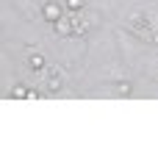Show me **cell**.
I'll list each match as a JSON object with an SVG mask.
<instances>
[{"label": "cell", "mask_w": 158, "mask_h": 158, "mask_svg": "<svg viewBox=\"0 0 158 158\" xmlns=\"http://www.w3.org/2000/svg\"><path fill=\"white\" fill-rule=\"evenodd\" d=\"M47 89H50V92H58V89H61V78H58L56 72L50 75V81H47Z\"/></svg>", "instance_id": "277c9868"}, {"label": "cell", "mask_w": 158, "mask_h": 158, "mask_svg": "<svg viewBox=\"0 0 158 158\" xmlns=\"http://www.w3.org/2000/svg\"><path fill=\"white\" fill-rule=\"evenodd\" d=\"M28 64H31V69H42V67H44V56H39V53H36V56H31V58H28Z\"/></svg>", "instance_id": "3957f363"}, {"label": "cell", "mask_w": 158, "mask_h": 158, "mask_svg": "<svg viewBox=\"0 0 158 158\" xmlns=\"http://www.w3.org/2000/svg\"><path fill=\"white\" fill-rule=\"evenodd\" d=\"M42 17H44L47 22H53V25H56V22L64 17V8H61L56 0H50V3H44V8H42Z\"/></svg>", "instance_id": "6da1fadb"}, {"label": "cell", "mask_w": 158, "mask_h": 158, "mask_svg": "<svg viewBox=\"0 0 158 158\" xmlns=\"http://www.w3.org/2000/svg\"><path fill=\"white\" fill-rule=\"evenodd\" d=\"M56 31H58L61 36H72V31H75V25H69V19H64V17H61V19L56 22Z\"/></svg>", "instance_id": "7a4b0ae2"}, {"label": "cell", "mask_w": 158, "mask_h": 158, "mask_svg": "<svg viewBox=\"0 0 158 158\" xmlns=\"http://www.w3.org/2000/svg\"><path fill=\"white\" fill-rule=\"evenodd\" d=\"M39 97H42L39 92H33V89H28V97H25V100H39Z\"/></svg>", "instance_id": "ba28073f"}, {"label": "cell", "mask_w": 158, "mask_h": 158, "mask_svg": "<svg viewBox=\"0 0 158 158\" xmlns=\"http://www.w3.org/2000/svg\"><path fill=\"white\" fill-rule=\"evenodd\" d=\"M131 92H133V86H131V83H128V81H125V83H119V86H117V94H122V97H128V94H131Z\"/></svg>", "instance_id": "8992f818"}, {"label": "cell", "mask_w": 158, "mask_h": 158, "mask_svg": "<svg viewBox=\"0 0 158 158\" xmlns=\"http://www.w3.org/2000/svg\"><path fill=\"white\" fill-rule=\"evenodd\" d=\"M11 97H14V100H25V97H28V89H25V86H14V89H11Z\"/></svg>", "instance_id": "5b68a950"}, {"label": "cell", "mask_w": 158, "mask_h": 158, "mask_svg": "<svg viewBox=\"0 0 158 158\" xmlns=\"http://www.w3.org/2000/svg\"><path fill=\"white\" fill-rule=\"evenodd\" d=\"M83 6H86L83 0H67V8L69 11H83Z\"/></svg>", "instance_id": "52a82bcc"}]
</instances>
